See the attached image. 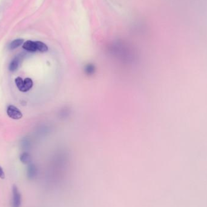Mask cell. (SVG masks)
<instances>
[{"mask_svg":"<svg viewBox=\"0 0 207 207\" xmlns=\"http://www.w3.org/2000/svg\"><path fill=\"white\" fill-rule=\"evenodd\" d=\"M37 50L41 52H46L48 50V47L46 44L41 41H36Z\"/></svg>","mask_w":207,"mask_h":207,"instance_id":"cell-7","label":"cell"},{"mask_svg":"<svg viewBox=\"0 0 207 207\" xmlns=\"http://www.w3.org/2000/svg\"><path fill=\"white\" fill-rule=\"evenodd\" d=\"M0 178L2 179H4L5 178V174L3 171L2 168L0 167Z\"/></svg>","mask_w":207,"mask_h":207,"instance_id":"cell-11","label":"cell"},{"mask_svg":"<svg viewBox=\"0 0 207 207\" xmlns=\"http://www.w3.org/2000/svg\"><path fill=\"white\" fill-rule=\"evenodd\" d=\"M7 113L10 118L19 119L22 118V115L20 110L13 106H9L7 110Z\"/></svg>","mask_w":207,"mask_h":207,"instance_id":"cell-2","label":"cell"},{"mask_svg":"<svg viewBox=\"0 0 207 207\" xmlns=\"http://www.w3.org/2000/svg\"><path fill=\"white\" fill-rule=\"evenodd\" d=\"M22 47H23V49H24L29 52H33L37 51L36 41L34 42V41H27L24 43Z\"/></svg>","mask_w":207,"mask_h":207,"instance_id":"cell-3","label":"cell"},{"mask_svg":"<svg viewBox=\"0 0 207 207\" xmlns=\"http://www.w3.org/2000/svg\"><path fill=\"white\" fill-rule=\"evenodd\" d=\"M19 62H20V59L18 58H15L11 62H10L9 69L11 71H14L17 69H18L19 66Z\"/></svg>","mask_w":207,"mask_h":207,"instance_id":"cell-4","label":"cell"},{"mask_svg":"<svg viewBox=\"0 0 207 207\" xmlns=\"http://www.w3.org/2000/svg\"><path fill=\"white\" fill-rule=\"evenodd\" d=\"M24 87L26 92L29 91L33 86V81L30 78H26L24 80Z\"/></svg>","mask_w":207,"mask_h":207,"instance_id":"cell-9","label":"cell"},{"mask_svg":"<svg viewBox=\"0 0 207 207\" xmlns=\"http://www.w3.org/2000/svg\"><path fill=\"white\" fill-rule=\"evenodd\" d=\"M24 42V40L22 39H17V40L13 41L9 45V49H15L16 48L20 46Z\"/></svg>","mask_w":207,"mask_h":207,"instance_id":"cell-6","label":"cell"},{"mask_svg":"<svg viewBox=\"0 0 207 207\" xmlns=\"http://www.w3.org/2000/svg\"><path fill=\"white\" fill-rule=\"evenodd\" d=\"M36 168L34 165H30L27 169V176L30 179H33L36 175Z\"/></svg>","mask_w":207,"mask_h":207,"instance_id":"cell-8","label":"cell"},{"mask_svg":"<svg viewBox=\"0 0 207 207\" xmlns=\"http://www.w3.org/2000/svg\"><path fill=\"white\" fill-rule=\"evenodd\" d=\"M20 160L24 164H27L29 163L30 160L29 155L27 153H22L20 156Z\"/></svg>","mask_w":207,"mask_h":207,"instance_id":"cell-10","label":"cell"},{"mask_svg":"<svg viewBox=\"0 0 207 207\" xmlns=\"http://www.w3.org/2000/svg\"><path fill=\"white\" fill-rule=\"evenodd\" d=\"M21 203V196L17 186L14 185L12 189V207H20Z\"/></svg>","mask_w":207,"mask_h":207,"instance_id":"cell-1","label":"cell"},{"mask_svg":"<svg viewBox=\"0 0 207 207\" xmlns=\"http://www.w3.org/2000/svg\"><path fill=\"white\" fill-rule=\"evenodd\" d=\"M15 83L17 84L18 89H19L21 91L26 92L25 87H24V81L23 79L20 77H18L15 79Z\"/></svg>","mask_w":207,"mask_h":207,"instance_id":"cell-5","label":"cell"}]
</instances>
